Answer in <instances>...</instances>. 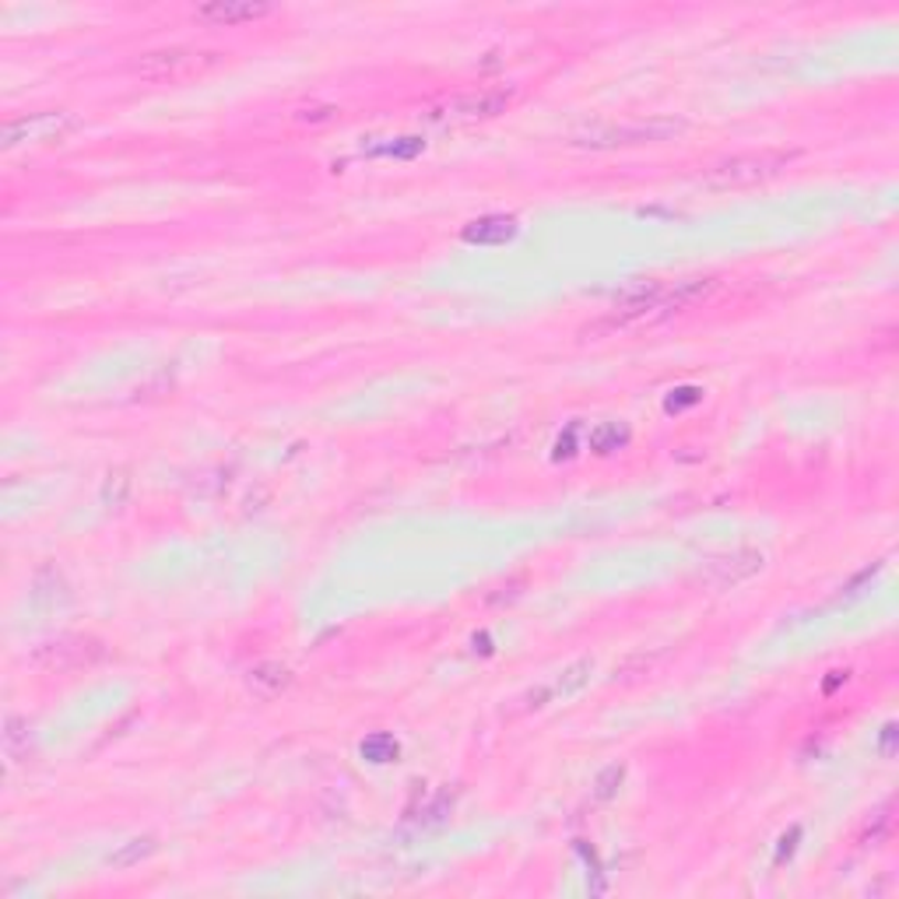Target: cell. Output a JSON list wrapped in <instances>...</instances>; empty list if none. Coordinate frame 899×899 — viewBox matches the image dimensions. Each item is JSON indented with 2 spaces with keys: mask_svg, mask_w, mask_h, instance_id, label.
I'll list each match as a JSON object with an SVG mask.
<instances>
[{
  "mask_svg": "<svg viewBox=\"0 0 899 899\" xmlns=\"http://www.w3.org/2000/svg\"><path fill=\"white\" fill-rule=\"evenodd\" d=\"M798 159V151L788 148H767V151H749V156H731L717 165H710L703 172V186L706 190H741V186H756L773 180L777 172H783L791 162Z\"/></svg>",
  "mask_w": 899,
  "mask_h": 899,
  "instance_id": "2",
  "label": "cell"
},
{
  "mask_svg": "<svg viewBox=\"0 0 899 899\" xmlns=\"http://www.w3.org/2000/svg\"><path fill=\"white\" fill-rule=\"evenodd\" d=\"M103 657V643L85 640V636H61L53 643H43L32 654V664L43 667V672H74V667H88Z\"/></svg>",
  "mask_w": 899,
  "mask_h": 899,
  "instance_id": "6",
  "label": "cell"
},
{
  "mask_svg": "<svg viewBox=\"0 0 899 899\" xmlns=\"http://www.w3.org/2000/svg\"><path fill=\"white\" fill-rule=\"evenodd\" d=\"M622 773H625L622 767H611V770L598 780V798H611V794H616V788H611V783H622Z\"/></svg>",
  "mask_w": 899,
  "mask_h": 899,
  "instance_id": "14",
  "label": "cell"
},
{
  "mask_svg": "<svg viewBox=\"0 0 899 899\" xmlns=\"http://www.w3.org/2000/svg\"><path fill=\"white\" fill-rule=\"evenodd\" d=\"M516 236V222L513 218H482V222H471L468 228H464V239L468 243H482V246H489V243H506V239H513Z\"/></svg>",
  "mask_w": 899,
  "mask_h": 899,
  "instance_id": "11",
  "label": "cell"
},
{
  "mask_svg": "<svg viewBox=\"0 0 899 899\" xmlns=\"http://www.w3.org/2000/svg\"><path fill=\"white\" fill-rule=\"evenodd\" d=\"M127 492H130V478H127V471H109L106 485H103V503H106V506H124V503H127Z\"/></svg>",
  "mask_w": 899,
  "mask_h": 899,
  "instance_id": "13",
  "label": "cell"
},
{
  "mask_svg": "<svg viewBox=\"0 0 899 899\" xmlns=\"http://www.w3.org/2000/svg\"><path fill=\"white\" fill-rule=\"evenodd\" d=\"M218 64V53H197V50H183V46H172V50H156V53H145L133 71L141 74L145 82H190L197 78V74L212 71Z\"/></svg>",
  "mask_w": 899,
  "mask_h": 899,
  "instance_id": "5",
  "label": "cell"
},
{
  "mask_svg": "<svg viewBox=\"0 0 899 899\" xmlns=\"http://www.w3.org/2000/svg\"><path fill=\"white\" fill-rule=\"evenodd\" d=\"M267 14H271V4H260V0H212V4H201L194 11L197 22L207 25H243Z\"/></svg>",
  "mask_w": 899,
  "mask_h": 899,
  "instance_id": "7",
  "label": "cell"
},
{
  "mask_svg": "<svg viewBox=\"0 0 899 899\" xmlns=\"http://www.w3.org/2000/svg\"><path fill=\"white\" fill-rule=\"evenodd\" d=\"M590 672H595V664H590V661H580V664L566 667V672L556 682L545 685L538 696H531V706H545L548 699H566L572 693H580V688L587 685V678H590Z\"/></svg>",
  "mask_w": 899,
  "mask_h": 899,
  "instance_id": "10",
  "label": "cell"
},
{
  "mask_svg": "<svg viewBox=\"0 0 899 899\" xmlns=\"http://www.w3.org/2000/svg\"><path fill=\"white\" fill-rule=\"evenodd\" d=\"M714 289H717V278H685L675 285H664V281L640 285V289L625 292L616 306H611V313L604 320L590 323L584 334L598 338V334H616V331H629V328H650V323H661L667 317L693 310L696 302L710 299Z\"/></svg>",
  "mask_w": 899,
  "mask_h": 899,
  "instance_id": "1",
  "label": "cell"
},
{
  "mask_svg": "<svg viewBox=\"0 0 899 899\" xmlns=\"http://www.w3.org/2000/svg\"><path fill=\"white\" fill-rule=\"evenodd\" d=\"M604 439H608V443H622V439H625V432H622V429H616V426L601 429V432L595 436V447H598L601 453H604Z\"/></svg>",
  "mask_w": 899,
  "mask_h": 899,
  "instance_id": "15",
  "label": "cell"
},
{
  "mask_svg": "<svg viewBox=\"0 0 899 899\" xmlns=\"http://www.w3.org/2000/svg\"><path fill=\"white\" fill-rule=\"evenodd\" d=\"M759 569H762L759 552H735V556H724V559L710 563V580H717L720 587H728V584L752 577V572H759Z\"/></svg>",
  "mask_w": 899,
  "mask_h": 899,
  "instance_id": "9",
  "label": "cell"
},
{
  "mask_svg": "<svg viewBox=\"0 0 899 899\" xmlns=\"http://www.w3.org/2000/svg\"><path fill=\"white\" fill-rule=\"evenodd\" d=\"M148 854H156V839L151 836H141V839H130V844L124 850H117L109 857V865L113 868H130V865H138V860H145Z\"/></svg>",
  "mask_w": 899,
  "mask_h": 899,
  "instance_id": "12",
  "label": "cell"
},
{
  "mask_svg": "<svg viewBox=\"0 0 899 899\" xmlns=\"http://www.w3.org/2000/svg\"><path fill=\"white\" fill-rule=\"evenodd\" d=\"M510 99H513L510 92L461 95V99H453L450 106L439 109V117H443V120H489V117H500V113H506Z\"/></svg>",
  "mask_w": 899,
  "mask_h": 899,
  "instance_id": "8",
  "label": "cell"
},
{
  "mask_svg": "<svg viewBox=\"0 0 899 899\" xmlns=\"http://www.w3.org/2000/svg\"><path fill=\"white\" fill-rule=\"evenodd\" d=\"M82 120L64 109H46V113H29L22 120H11L0 133V148L11 151L18 145H61L67 141Z\"/></svg>",
  "mask_w": 899,
  "mask_h": 899,
  "instance_id": "4",
  "label": "cell"
},
{
  "mask_svg": "<svg viewBox=\"0 0 899 899\" xmlns=\"http://www.w3.org/2000/svg\"><path fill=\"white\" fill-rule=\"evenodd\" d=\"M682 130H685L682 120H667V117L629 120V124H598V127H587L580 133H572V145L595 148V151L633 148V145H661V141L675 138V133H682Z\"/></svg>",
  "mask_w": 899,
  "mask_h": 899,
  "instance_id": "3",
  "label": "cell"
}]
</instances>
